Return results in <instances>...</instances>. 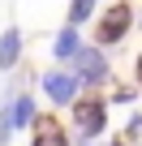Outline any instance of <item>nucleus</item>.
<instances>
[{
  "instance_id": "1",
  "label": "nucleus",
  "mask_w": 142,
  "mask_h": 146,
  "mask_svg": "<svg viewBox=\"0 0 142 146\" xmlns=\"http://www.w3.org/2000/svg\"><path fill=\"white\" fill-rule=\"evenodd\" d=\"M133 26H138V9L129 5V0H108V9H99L95 22H91V43H99V47H116V43L129 39Z\"/></svg>"
},
{
  "instance_id": "2",
  "label": "nucleus",
  "mask_w": 142,
  "mask_h": 146,
  "mask_svg": "<svg viewBox=\"0 0 142 146\" xmlns=\"http://www.w3.org/2000/svg\"><path fill=\"white\" fill-rule=\"evenodd\" d=\"M69 116H73V133H78V142H95V137H103V133H108L112 103H108V95H103V90H82V95H78V103L69 108Z\"/></svg>"
},
{
  "instance_id": "3",
  "label": "nucleus",
  "mask_w": 142,
  "mask_h": 146,
  "mask_svg": "<svg viewBox=\"0 0 142 146\" xmlns=\"http://www.w3.org/2000/svg\"><path fill=\"white\" fill-rule=\"evenodd\" d=\"M69 69L78 73L82 90H108V86L116 82L112 56H108V47H99V43H82V47H78V56L69 60Z\"/></svg>"
},
{
  "instance_id": "4",
  "label": "nucleus",
  "mask_w": 142,
  "mask_h": 146,
  "mask_svg": "<svg viewBox=\"0 0 142 146\" xmlns=\"http://www.w3.org/2000/svg\"><path fill=\"white\" fill-rule=\"evenodd\" d=\"M39 90L52 108H73L82 95V82L69 64H56V69H39Z\"/></svg>"
},
{
  "instance_id": "5",
  "label": "nucleus",
  "mask_w": 142,
  "mask_h": 146,
  "mask_svg": "<svg viewBox=\"0 0 142 146\" xmlns=\"http://www.w3.org/2000/svg\"><path fill=\"white\" fill-rule=\"evenodd\" d=\"M30 146H73V137L56 112H39V120L30 125Z\"/></svg>"
},
{
  "instance_id": "6",
  "label": "nucleus",
  "mask_w": 142,
  "mask_h": 146,
  "mask_svg": "<svg viewBox=\"0 0 142 146\" xmlns=\"http://www.w3.org/2000/svg\"><path fill=\"white\" fill-rule=\"evenodd\" d=\"M22 52H26V35L17 26H5V35H0V73L5 78L22 64Z\"/></svg>"
},
{
  "instance_id": "7",
  "label": "nucleus",
  "mask_w": 142,
  "mask_h": 146,
  "mask_svg": "<svg viewBox=\"0 0 142 146\" xmlns=\"http://www.w3.org/2000/svg\"><path fill=\"white\" fill-rule=\"evenodd\" d=\"M82 43H86V39H82V26H69V22H65V26L52 35V60H56V64H69V60L78 56Z\"/></svg>"
},
{
  "instance_id": "8",
  "label": "nucleus",
  "mask_w": 142,
  "mask_h": 146,
  "mask_svg": "<svg viewBox=\"0 0 142 146\" xmlns=\"http://www.w3.org/2000/svg\"><path fill=\"white\" fill-rule=\"evenodd\" d=\"M9 108H13V129H17V133H30V125L39 120V99H35L30 90H17Z\"/></svg>"
},
{
  "instance_id": "9",
  "label": "nucleus",
  "mask_w": 142,
  "mask_h": 146,
  "mask_svg": "<svg viewBox=\"0 0 142 146\" xmlns=\"http://www.w3.org/2000/svg\"><path fill=\"white\" fill-rule=\"evenodd\" d=\"M95 13H99V0H69L65 22L69 26H86V22H95Z\"/></svg>"
},
{
  "instance_id": "10",
  "label": "nucleus",
  "mask_w": 142,
  "mask_h": 146,
  "mask_svg": "<svg viewBox=\"0 0 142 146\" xmlns=\"http://www.w3.org/2000/svg\"><path fill=\"white\" fill-rule=\"evenodd\" d=\"M142 99V90L133 86V82H112V90H108V103L112 108H129V103H138Z\"/></svg>"
},
{
  "instance_id": "11",
  "label": "nucleus",
  "mask_w": 142,
  "mask_h": 146,
  "mask_svg": "<svg viewBox=\"0 0 142 146\" xmlns=\"http://www.w3.org/2000/svg\"><path fill=\"white\" fill-rule=\"evenodd\" d=\"M125 137H129L133 146L142 142V108H133V112H129V120H125Z\"/></svg>"
},
{
  "instance_id": "12",
  "label": "nucleus",
  "mask_w": 142,
  "mask_h": 146,
  "mask_svg": "<svg viewBox=\"0 0 142 146\" xmlns=\"http://www.w3.org/2000/svg\"><path fill=\"white\" fill-rule=\"evenodd\" d=\"M133 86L142 90V52H138V60H133Z\"/></svg>"
},
{
  "instance_id": "13",
  "label": "nucleus",
  "mask_w": 142,
  "mask_h": 146,
  "mask_svg": "<svg viewBox=\"0 0 142 146\" xmlns=\"http://www.w3.org/2000/svg\"><path fill=\"white\" fill-rule=\"evenodd\" d=\"M103 146H133V142H129L125 133H116V137H112V142H103Z\"/></svg>"
},
{
  "instance_id": "14",
  "label": "nucleus",
  "mask_w": 142,
  "mask_h": 146,
  "mask_svg": "<svg viewBox=\"0 0 142 146\" xmlns=\"http://www.w3.org/2000/svg\"><path fill=\"white\" fill-rule=\"evenodd\" d=\"M78 146H95V142H78Z\"/></svg>"
},
{
  "instance_id": "15",
  "label": "nucleus",
  "mask_w": 142,
  "mask_h": 146,
  "mask_svg": "<svg viewBox=\"0 0 142 146\" xmlns=\"http://www.w3.org/2000/svg\"><path fill=\"white\" fill-rule=\"evenodd\" d=\"M138 22H142V13H138Z\"/></svg>"
}]
</instances>
